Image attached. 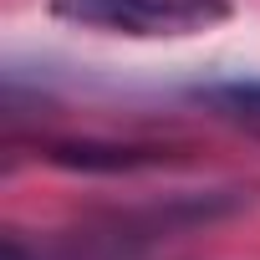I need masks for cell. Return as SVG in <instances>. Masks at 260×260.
I'll return each mask as SVG.
<instances>
[{
	"mask_svg": "<svg viewBox=\"0 0 260 260\" xmlns=\"http://www.w3.org/2000/svg\"><path fill=\"white\" fill-rule=\"evenodd\" d=\"M224 127L245 133L250 143H260V82H209L194 92Z\"/></svg>",
	"mask_w": 260,
	"mask_h": 260,
	"instance_id": "cell-3",
	"label": "cell"
},
{
	"mask_svg": "<svg viewBox=\"0 0 260 260\" xmlns=\"http://www.w3.org/2000/svg\"><path fill=\"white\" fill-rule=\"evenodd\" d=\"M51 164L61 169H87V174H133V169H158L169 164V148H153V143H51L46 148Z\"/></svg>",
	"mask_w": 260,
	"mask_h": 260,
	"instance_id": "cell-2",
	"label": "cell"
},
{
	"mask_svg": "<svg viewBox=\"0 0 260 260\" xmlns=\"http://www.w3.org/2000/svg\"><path fill=\"white\" fill-rule=\"evenodd\" d=\"M51 16L127 41H189L235 16L230 0H51Z\"/></svg>",
	"mask_w": 260,
	"mask_h": 260,
	"instance_id": "cell-1",
	"label": "cell"
}]
</instances>
